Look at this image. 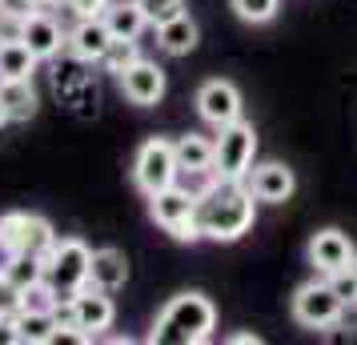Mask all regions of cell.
<instances>
[{
  "instance_id": "17",
  "label": "cell",
  "mask_w": 357,
  "mask_h": 345,
  "mask_svg": "<svg viewBox=\"0 0 357 345\" xmlns=\"http://www.w3.org/2000/svg\"><path fill=\"white\" fill-rule=\"evenodd\" d=\"M105 24H109V33H113L116 40H137V36L149 29V20H145V13H141L137 0H109Z\"/></svg>"
},
{
  "instance_id": "10",
  "label": "cell",
  "mask_w": 357,
  "mask_h": 345,
  "mask_svg": "<svg viewBox=\"0 0 357 345\" xmlns=\"http://www.w3.org/2000/svg\"><path fill=\"white\" fill-rule=\"evenodd\" d=\"M73 305H77V325H81V333L93 342V337H100L105 329H113V317H116V305L113 297L105 293V289H97V285H84L81 293H73Z\"/></svg>"
},
{
  "instance_id": "25",
  "label": "cell",
  "mask_w": 357,
  "mask_h": 345,
  "mask_svg": "<svg viewBox=\"0 0 357 345\" xmlns=\"http://www.w3.org/2000/svg\"><path fill=\"white\" fill-rule=\"evenodd\" d=\"M137 61H141V52H137V40H116V36H113L109 52L100 56V68H105V72H116V77H121V72H125V68H132Z\"/></svg>"
},
{
  "instance_id": "33",
  "label": "cell",
  "mask_w": 357,
  "mask_h": 345,
  "mask_svg": "<svg viewBox=\"0 0 357 345\" xmlns=\"http://www.w3.org/2000/svg\"><path fill=\"white\" fill-rule=\"evenodd\" d=\"M229 345H261V337H257V333H233Z\"/></svg>"
},
{
  "instance_id": "15",
  "label": "cell",
  "mask_w": 357,
  "mask_h": 345,
  "mask_svg": "<svg viewBox=\"0 0 357 345\" xmlns=\"http://www.w3.org/2000/svg\"><path fill=\"white\" fill-rule=\"evenodd\" d=\"M129 281V261L121 249H93V273H89V285H97L105 293H116L125 289Z\"/></svg>"
},
{
  "instance_id": "18",
  "label": "cell",
  "mask_w": 357,
  "mask_h": 345,
  "mask_svg": "<svg viewBox=\"0 0 357 345\" xmlns=\"http://www.w3.org/2000/svg\"><path fill=\"white\" fill-rule=\"evenodd\" d=\"M36 56L24 40H0V81H29L36 72Z\"/></svg>"
},
{
  "instance_id": "16",
  "label": "cell",
  "mask_w": 357,
  "mask_h": 345,
  "mask_svg": "<svg viewBox=\"0 0 357 345\" xmlns=\"http://www.w3.org/2000/svg\"><path fill=\"white\" fill-rule=\"evenodd\" d=\"M197 20L189 17V13H181V17L165 20V24H157V45H161V52H169V56H189V52L197 49Z\"/></svg>"
},
{
  "instance_id": "34",
  "label": "cell",
  "mask_w": 357,
  "mask_h": 345,
  "mask_svg": "<svg viewBox=\"0 0 357 345\" xmlns=\"http://www.w3.org/2000/svg\"><path fill=\"white\" fill-rule=\"evenodd\" d=\"M8 121H13V116H8V109H4V100H0V129H4Z\"/></svg>"
},
{
  "instance_id": "22",
  "label": "cell",
  "mask_w": 357,
  "mask_h": 345,
  "mask_svg": "<svg viewBox=\"0 0 357 345\" xmlns=\"http://www.w3.org/2000/svg\"><path fill=\"white\" fill-rule=\"evenodd\" d=\"M56 229H52L45 217H36V213H29L24 217V253L29 257H40V261H49V253L56 249Z\"/></svg>"
},
{
  "instance_id": "32",
  "label": "cell",
  "mask_w": 357,
  "mask_h": 345,
  "mask_svg": "<svg viewBox=\"0 0 357 345\" xmlns=\"http://www.w3.org/2000/svg\"><path fill=\"white\" fill-rule=\"evenodd\" d=\"M0 345H20V325H17V313H13V317H0Z\"/></svg>"
},
{
  "instance_id": "8",
  "label": "cell",
  "mask_w": 357,
  "mask_h": 345,
  "mask_svg": "<svg viewBox=\"0 0 357 345\" xmlns=\"http://www.w3.org/2000/svg\"><path fill=\"white\" fill-rule=\"evenodd\" d=\"M354 257H357V249L341 229H321V233H313V241H309V261H313V269H317L321 277L349 269Z\"/></svg>"
},
{
  "instance_id": "5",
  "label": "cell",
  "mask_w": 357,
  "mask_h": 345,
  "mask_svg": "<svg viewBox=\"0 0 357 345\" xmlns=\"http://www.w3.org/2000/svg\"><path fill=\"white\" fill-rule=\"evenodd\" d=\"M89 273H93V249L84 245L81 237H61L56 249L49 253V261H45L49 285L61 297H73L89 285Z\"/></svg>"
},
{
  "instance_id": "26",
  "label": "cell",
  "mask_w": 357,
  "mask_h": 345,
  "mask_svg": "<svg viewBox=\"0 0 357 345\" xmlns=\"http://www.w3.org/2000/svg\"><path fill=\"white\" fill-rule=\"evenodd\" d=\"M233 13L245 20V24H269L281 8V0H229Z\"/></svg>"
},
{
  "instance_id": "13",
  "label": "cell",
  "mask_w": 357,
  "mask_h": 345,
  "mask_svg": "<svg viewBox=\"0 0 357 345\" xmlns=\"http://www.w3.org/2000/svg\"><path fill=\"white\" fill-rule=\"evenodd\" d=\"M121 93H125L132 105H141V109L157 105V100L165 97V68L157 65V61H145V56H141L132 68L121 72Z\"/></svg>"
},
{
  "instance_id": "21",
  "label": "cell",
  "mask_w": 357,
  "mask_h": 345,
  "mask_svg": "<svg viewBox=\"0 0 357 345\" xmlns=\"http://www.w3.org/2000/svg\"><path fill=\"white\" fill-rule=\"evenodd\" d=\"M0 100L13 121H29L36 113V89H33V77L29 81H0Z\"/></svg>"
},
{
  "instance_id": "4",
  "label": "cell",
  "mask_w": 357,
  "mask_h": 345,
  "mask_svg": "<svg viewBox=\"0 0 357 345\" xmlns=\"http://www.w3.org/2000/svg\"><path fill=\"white\" fill-rule=\"evenodd\" d=\"M132 181L137 189L153 197V193H161L169 185L181 181V164H177V141H169V137H149L145 145L137 148V157H132Z\"/></svg>"
},
{
  "instance_id": "28",
  "label": "cell",
  "mask_w": 357,
  "mask_h": 345,
  "mask_svg": "<svg viewBox=\"0 0 357 345\" xmlns=\"http://www.w3.org/2000/svg\"><path fill=\"white\" fill-rule=\"evenodd\" d=\"M13 313H20V285L0 265V317H13Z\"/></svg>"
},
{
  "instance_id": "29",
  "label": "cell",
  "mask_w": 357,
  "mask_h": 345,
  "mask_svg": "<svg viewBox=\"0 0 357 345\" xmlns=\"http://www.w3.org/2000/svg\"><path fill=\"white\" fill-rule=\"evenodd\" d=\"M329 285H333V293H337L345 305H357V273H354V269L329 273Z\"/></svg>"
},
{
  "instance_id": "23",
  "label": "cell",
  "mask_w": 357,
  "mask_h": 345,
  "mask_svg": "<svg viewBox=\"0 0 357 345\" xmlns=\"http://www.w3.org/2000/svg\"><path fill=\"white\" fill-rule=\"evenodd\" d=\"M4 273L17 281L20 289H29L36 281H45V261L40 257H29V253H17V257H4Z\"/></svg>"
},
{
  "instance_id": "3",
  "label": "cell",
  "mask_w": 357,
  "mask_h": 345,
  "mask_svg": "<svg viewBox=\"0 0 357 345\" xmlns=\"http://www.w3.org/2000/svg\"><path fill=\"white\" fill-rule=\"evenodd\" d=\"M257 157V132L249 121H233L225 129H217L213 141V177L217 181H245Z\"/></svg>"
},
{
  "instance_id": "1",
  "label": "cell",
  "mask_w": 357,
  "mask_h": 345,
  "mask_svg": "<svg viewBox=\"0 0 357 345\" xmlns=\"http://www.w3.org/2000/svg\"><path fill=\"white\" fill-rule=\"evenodd\" d=\"M193 221L201 237H209V241H237L257 221V197L249 193L245 181H213L197 197Z\"/></svg>"
},
{
  "instance_id": "14",
  "label": "cell",
  "mask_w": 357,
  "mask_h": 345,
  "mask_svg": "<svg viewBox=\"0 0 357 345\" xmlns=\"http://www.w3.org/2000/svg\"><path fill=\"white\" fill-rule=\"evenodd\" d=\"M109 45H113V33H109L105 17H93V20H77V29L68 33L65 49L77 61H84V65H100V56L109 52Z\"/></svg>"
},
{
  "instance_id": "6",
  "label": "cell",
  "mask_w": 357,
  "mask_h": 345,
  "mask_svg": "<svg viewBox=\"0 0 357 345\" xmlns=\"http://www.w3.org/2000/svg\"><path fill=\"white\" fill-rule=\"evenodd\" d=\"M289 305H293V317H297V321H301L305 329H329V325H337L341 313H345V301L333 293L329 277L305 281V285L293 293Z\"/></svg>"
},
{
  "instance_id": "7",
  "label": "cell",
  "mask_w": 357,
  "mask_h": 345,
  "mask_svg": "<svg viewBox=\"0 0 357 345\" xmlns=\"http://www.w3.org/2000/svg\"><path fill=\"white\" fill-rule=\"evenodd\" d=\"M197 113L213 129H225L233 121H241V93H237V84L221 81V77L205 81L197 89Z\"/></svg>"
},
{
  "instance_id": "12",
  "label": "cell",
  "mask_w": 357,
  "mask_h": 345,
  "mask_svg": "<svg viewBox=\"0 0 357 345\" xmlns=\"http://www.w3.org/2000/svg\"><path fill=\"white\" fill-rule=\"evenodd\" d=\"M20 40H24L40 61H49V56H56V52L68 45V33L61 29V20L52 17L49 8H36L33 17H24V24H20Z\"/></svg>"
},
{
  "instance_id": "36",
  "label": "cell",
  "mask_w": 357,
  "mask_h": 345,
  "mask_svg": "<svg viewBox=\"0 0 357 345\" xmlns=\"http://www.w3.org/2000/svg\"><path fill=\"white\" fill-rule=\"evenodd\" d=\"M40 4H56V0H40Z\"/></svg>"
},
{
  "instance_id": "2",
  "label": "cell",
  "mask_w": 357,
  "mask_h": 345,
  "mask_svg": "<svg viewBox=\"0 0 357 345\" xmlns=\"http://www.w3.org/2000/svg\"><path fill=\"white\" fill-rule=\"evenodd\" d=\"M217 329V309L205 293H177L153 321V345H201Z\"/></svg>"
},
{
  "instance_id": "30",
  "label": "cell",
  "mask_w": 357,
  "mask_h": 345,
  "mask_svg": "<svg viewBox=\"0 0 357 345\" xmlns=\"http://www.w3.org/2000/svg\"><path fill=\"white\" fill-rule=\"evenodd\" d=\"M65 8H68L77 20H93V17H105L109 0H65Z\"/></svg>"
},
{
  "instance_id": "35",
  "label": "cell",
  "mask_w": 357,
  "mask_h": 345,
  "mask_svg": "<svg viewBox=\"0 0 357 345\" xmlns=\"http://www.w3.org/2000/svg\"><path fill=\"white\" fill-rule=\"evenodd\" d=\"M349 269H354V273H357V257H354V265H349Z\"/></svg>"
},
{
  "instance_id": "20",
  "label": "cell",
  "mask_w": 357,
  "mask_h": 345,
  "mask_svg": "<svg viewBox=\"0 0 357 345\" xmlns=\"http://www.w3.org/2000/svg\"><path fill=\"white\" fill-rule=\"evenodd\" d=\"M17 325H20V345H49L56 337V317H52V309H20Z\"/></svg>"
},
{
  "instance_id": "19",
  "label": "cell",
  "mask_w": 357,
  "mask_h": 345,
  "mask_svg": "<svg viewBox=\"0 0 357 345\" xmlns=\"http://www.w3.org/2000/svg\"><path fill=\"white\" fill-rule=\"evenodd\" d=\"M177 164L181 173H213V141L201 132H189L177 141Z\"/></svg>"
},
{
  "instance_id": "9",
  "label": "cell",
  "mask_w": 357,
  "mask_h": 345,
  "mask_svg": "<svg viewBox=\"0 0 357 345\" xmlns=\"http://www.w3.org/2000/svg\"><path fill=\"white\" fill-rule=\"evenodd\" d=\"M245 185H249V193H253L257 201H265V205H285V201L293 197V189H297V177H293L289 164L269 161V164L249 169Z\"/></svg>"
},
{
  "instance_id": "27",
  "label": "cell",
  "mask_w": 357,
  "mask_h": 345,
  "mask_svg": "<svg viewBox=\"0 0 357 345\" xmlns=\"http://www.w3.org/2000/svg\"><path fill=\"white\" fill-rule=\"evenodd\" d=\"M141 4V13H145L149 29H157V24H165V20H173L185 13V0H137Z\"/></svg>"
},
{
  "instance_id": "24",
  "label": "cell",
  "mask_w": 357,
  "mask_h": 345,
  "mask_svg": "<svg viewBox=\"0 0 357 345\" xmlns=\"http://www.w3.org/2000/svg\"><path fill=\"white\" fill-rule=\"evenodd\" d=\"M24 217L29 213H4L0 217V253H4V257L24 253Z\"/></svg>"
},
{
  "instance_id": "11",
  "label": "cell",
  "mask_w": 357,
  "mask_h": 345,
  "mask_svg": "<svg viewBox=\"0 0 357 345\" xmlns=\"http://www.w3.org/2000/svg\"><path fill=\"white\" fill-rule=\"evenodd\" d=\"M149 213H153V221L161 225V229H181V225H189L197 213V197L185 189V185H169V189H161V193H153L149 197Z\"/></svg>"
},
{
  "instance_id": "31",
  "label": "cell",
  "mask_w": 357,
  "mask_h": 345,
  "mask_svg": "<svg viewBox=\"0 0 357 345\" xmlns=\"http://www.w3.org/2000/svg\"><path fill=\"white\" fill-rule=\"evenodd\" d=\"M36 8H45V4L40 0H0V17H13V20L33 17Z\"/></svg>"
}]
</instances>
